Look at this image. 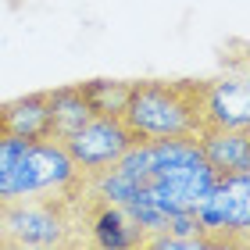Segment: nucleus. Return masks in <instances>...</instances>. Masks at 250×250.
Instances as JSON below:
<instances>
[{"instance_id": "obj_2", "label": "nucleus", "mask_w": 250, "mask_h": 250, "mask_svg": "<svg viewBox=\"0 0 250 250\" xmlns=\"http://www.w3.org/2000/svg\"><path fill=\"white\" fill-rule=\"evenodd\" d=\"M211 79H140L129 83L122 122L140 143H197L208 132Z\"/></svg>"}, {"instance_id": "obj_7", "label": "nucleus", "mask_w": 250, "mask_h": 250, "mask_svg": "<svg viewBox=\"0 0 250 250\" xmlns=\"http://www.w3.org/2000/svg\"><path fill=\"white\" fill-rule=\"evenodd\" d=\"M208 129H250L247 79H211V86H208Z\"/></svg>"}, {"instance_id": "obj_1", "label": "nucleus", "mask_w": 250, "mask_h": 250, "mask_svg": "<svg viewBox=\"0 0 250 250\" xmlns=\"http://www.w3.org/2000/svg\"><path fill=\"white\" fill-rule=\"evenodd\" d=\"M89 208H93L89 183L64 193H36L0 204V250L93 247Z\"/></svg>"}, {"instance_id": "obj_5", "label": "nucleus", "mask_w": 250, "mask_h": 250, "mask_svg": "<svg viewBox=\"0 0 250 250\" xmlns=\"http://www.w3.org/2000/svg\"><path fill=\"white\" fill-rule=\"evenodd\" d=\"M136 143L140 140H136L132 129L122 122V115H93L79 132L68 136L61 146L75 161L79 175H83L86 183H93L97 175H104L107 168H115Z\"/></svg>"}, {"instance_id": "obj_9", "label": "nucleus", "mask_w": 250, "mask_h": 250, "mask_svg": "<svg viewBox=\"0 0 250 250\" xmlns=\"http://www.w3.org/2000/svg\"><path fill=\"white\" fill-rule=\"evenodd\" d=\"M50 93V122H47V140H58L64 143L72 132H79L83 125L93 118V107L83 93V83H72V86H58V89H47Z\"/></svg>"}, {"instance_id": "obj_3", "label": "nucleus", "mask_w": 250, "mask_h": 250, "mask_svg": "<svg viewBox=\"0 0 250 250\" xmlns=\"http://www.w3.org/2000/svg\"><path fill=\"white\" fill-rule=\"evenodd\" d=\"M197 229L204 232L211 250L232 247L247 250L250 243V172L218 175L211 193L193 211Z\"/></svg>"}, {"instance_id": "obj_6", "label": "nucleus", "mask_w": 250, "mask_h": 250, "mask_svg": "<svg viewBox=\"0 0 250 250\" xmlns=\"http://www.w3.org/2000/svg\"><path fill=\"white\" fill-rule=\"evenodd\" d=\"M197 146L214 175L250 172V129H208Z\"/></svg>"}, {"instance_id": "obj_4", "label": "nucleus", "mask_w": 250, "mask_h": 250, "mask_svg": "<svg viewBox=\"0 0 250 250\" xmlns=\"http://www.w3.org/2000/svg\"><path fill=\"white\" fill-rule=\"evenodd\" d=\"M79 186H86V179L79 175L75 161L68 157V150L58 140H25L15 165H11L4 204L36 197V193H64Z\"/></svg>"}, {"instance_id": "obj_10", "label": "nucleus", "mask_w": 250, "mask_h": 250, "mask_svg": "<svg viewBox=\"0 0 250 250\" xmlns=\"http://www.w3.org/2000/svg\"><path fill=\"white\" fill-rule=\"evenodd\" d=\"M83 93L93 107V115H122L129 83L125 79H89V83H83Z\"/></svg>"}, {"instance_id": "obj_8", "label": "nucleus", "mask_w": 250, "mask_h": 250, "mask_svg": "<svg viewBox=\"0 0 250 250\" xmlns=\"http://www.w3.org/2000/svg\"><path fill=\"white\" fill-rule=\"evenodd\" d=\"M47 122H50V93L47 89L0 104V132H7V136L47 140Z\"/></svg>"}]
</instances>
